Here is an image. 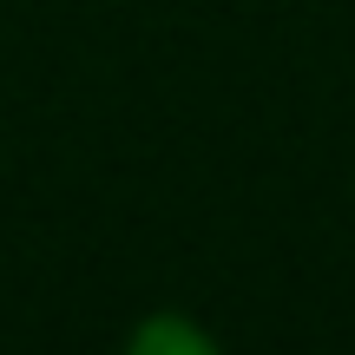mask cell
Returning <instances> with one entry per match:
<instances>
[{
  "mask_svg": "<svg viewBox=\"0 0 355 355\" xmlns=\"http://www.w3.org/2000/svg\"><path fill=\"white\" fill-rule=\"evenodd\" d=\"M132 349H211L198 329H184V322H152V329L132 336Z\"/></svg>",
  "mask_w": 355,
  "mask_h": 355,
  "instance_id": "1",
  "label": "cell"
}]
</instances>
